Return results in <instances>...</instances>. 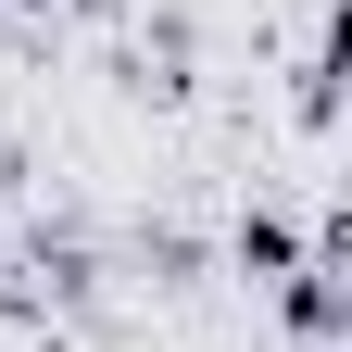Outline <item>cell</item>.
<instances>
[]
</instances>
